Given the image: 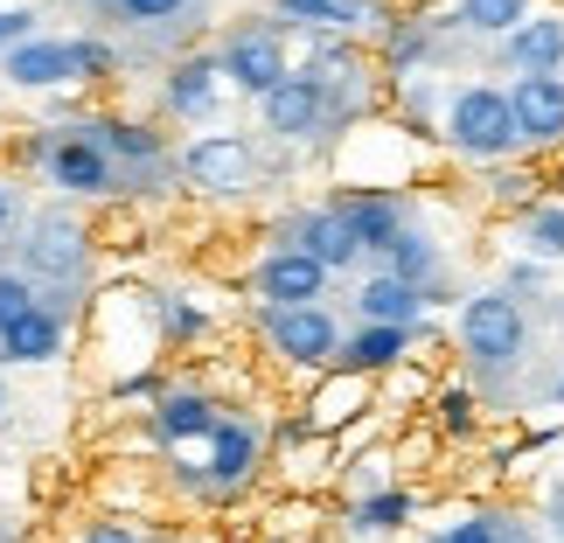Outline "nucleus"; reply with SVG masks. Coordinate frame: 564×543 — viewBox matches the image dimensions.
Masks as SVG:
<instances>
[{
  "mask_svg": "<svg viewBox=\"0 0 564 543\" xmlns=\"http://www.w3.org/2000/svg\"><path fill=\"white\" fill-rule=\"evenodd\" d=\"M29 279H50V286H77L91 272V224H77L70 209H42L29 224Z\"/></svg>",
  "mask_w": 564,
  "mask_h": 543,
  "instance_id": "obj_4",
  "label": "nucleus"
},
{
  "mask_svg": "<svg viewBox=\"0 0 564 543\" xmlns=\"http://www.w3.org/2000/svg\"><path fill=\"white\" fill-rule=\"evenodd\" d=\"M446 543H502V523L495 515H467V523H453Z\"/></svg>",
  "mask_w": 564,
  "mask_h": 543,
  "instance_id": "obj_35",
  "label": "nucleus"
},
{
  "mask_svg": "<svg viewBox=\"0 0 564 543\" xmlns=\"http://www.w3.org/2000/svg\"><path fill=\"white\" fill-rule=\"evenodd\" d=\"M258 328H265V341L300 369H328L341 356V328H335L328 307H258Z\"/></svg>",
  "mask_w": 564,
  "mask_h": 543,
  "instance_id": "obj_6",
  "label": "nucleus"
},
{
  "mask_svg": "<svg viewBox=\"0 0 564 543\" xmlns=\"http://www.w3.org/2000/svg\"><path fill=\"white\" fill-rule=\"evenodd\" d=\"M175 167H182V182H195L203 195H237L251 182L258 154H251L245 133H203V140H188V154Z\"/></svg>",
  "mask_w": 564,
  "mask_h": 543,
  "instance_id": "obj_8",
  "label": "nucleus"
},
{
  "mask_svg": "<svg viewBox=\"0 0 564 543\" xmlns=\"http://www.w3.org/2000/svg\"><path fill=\"white\" fill-rule=\"evenodd\" d=\"M446 146L460 161H509L516 146V112H509V91H495V84H467V91H453L446 105Z\"/></svg>",
  "mask_w": 564,
  "mask_h": 543,
  "instance_id": "obj_1",
  "label": "nucleus"
},
{
  "mask_svg": "<svg viewBox=\"0 0 564 543\" xmlns=\"http://www.w3.org/2000/svg\"><path fill=\"white\" fill-rule=\"evenodd\" d=\"M70 63H77V84H119V50L112 42H98V35H77L70 42Z\"/></svg>",
  "mask_w": 564,
  "mask_h": 543,
  "instance_id": "obj_27",
  "label": "nucleus"
},
{
  "mask_svg": "<svg viewBox=\"0 0 564 543\" xmlns=\"http://www.w3.org/2000/svg\"><path fill=\"white\" fill-rule=\"evenodd\" d=\"M154 432H161V439L167 446H188V439H209V432H216V398H209V390H161V398H154Z\"/></svg>",
  "mask_w": 564,
  "mask_h": 543,
  "instance_id": "obj_18",
  "label": "nucleus"
},
{
  "mask_svg": "<svg viewBox=\"0 0 564 543\" xmlns=\"http://www.w3.org/2000/svg\"><path fill=\"white\" fill-rule=\"evenodd\" d=\"M258 112H265L272 140H314L321 126H328V84H321L314 70H293L279 91L258 98Z\"/></svg>",
  "mask_w": 564,
  "mask_h": 543,
  "instance_id": "obj_9",
  "label": "nucleus"
},
{
  "mask_svg": "<svg viewBox=\"0 0 564 543\" xmlns=\"http://www.w3.org/2000/svg\"><path fill=\"white\" fill-rule=\"evenodd\" d=\"M8 230H14V188L0 182V237H8Z\"/></svg>",
  "mask_w": 564,
  "mask_h": 543,
  "instance_id": "obj_37",
  "label": "nucleus"
},
{
  "mask_svg": "<svg viewBox=\"0 0 564 543\" xmlns=\"http://www.w3.org/2000/svg\"><path fill=\"white\" fill-rule=\"evenodd\" d=\"M495 203L502 209H536V175H495Z\"/></svg>",
  "mask_w": 564,
  "mask_h": 543,
  "instance_id": "obj_33",
  "label": "nucleus"
},
{
  "mask_svg": "<svg viewBox=\"0 0 564 543\" xmlns=\"http://www.w3.org/2000/svg\"><path fill=\"white\" fill-rule=\"evenodd\" d=\"M119 21H140V29H161V21H175L188 0H112Z\"/></svg>",
  "mask_w": 564,
  "mask_h": 543,
  "instance_id": "obj_31",
  "label": "nucleus"
},
{
  "mask_svg": "<svg viewBox=\"0 0 564 543\" xmlns=\"http://www.w3.org/2000/svg\"><path fill=\"white\" fill-rule=\"evenodd\" d=\"M502 543H523V536H502Z\"/></svg>",
  "mask_w": 564,
  "mask_h": 543,
  "instance_id": "obj_40",
  "label": "nucleus"
},
{
  "mask_svg": "<svg viewBox=\"0 0 564 543\" xmlns=\"http://www.w3.org/2000/svg\"><path fill=\"white\" fill-rule=\"evenodd\" d=\"M251 474H258V432L237 425V419H216V432H209V488L230 495V488H245Z\"/></svg>",
  "mask_w": 564,
  "mask_h": 543,
  "instance_id": "obj_17",
  "label": "nucleus"
},
{
  "mask_svg": "<svg viewBox=\"0 0 564 543\" xmlns=\"http://www.w3.org/2000/svg\"><path fill=\"white\" fill-rule=\"evenodd\" d=\"M523 21H530V0H453V29L488 35V42H509Z\"/></svg>",
  "mask_w": 564,
  "mask_h": 543,
  "instance_id": "obj_23",
  "label": "nucleus"
},
{
  "mask_svg": "<svg viewBox=\"0 0 564 543\" xmlns=\"http://www.w3.org/2000/svg\"><path fill=\"white\" fill-rule=\"evenodd\" d=\"M335 209H341V224L356 230V245H362V251H377V258H390V245H398V237L411 230V224H404V209L390 203V195H341Z\"/></svg>",
  "mask_w": 564,
  "mask_h": 543,
  "instance_id": "obj_20",
  "label": "nucleus"
},
{
  "mask_svg": "<svg viewBox=\"0 0 564 543\" xmlns=\"http://www.w3.org/2000/svg\"><path fill=\"white\" fill-rule=\"evenodd\" d=\"M440 425L453 432V439L474 432V398H467V390H446V398H440Z\"/></svg>",
  "mask_w": 564,
  "mask_h": 543,
  "instance_id": "obj_34",
  "label": "nucleus"
},
{
  "mask_svg": "<svg viewBox=\"0 0 564 543\" xmlns=\"http://www.w3.org/2000/svg\"><path fill=\"white\" fill-rule=\"evenodd\" d=\"M557 188H564V167H557Z\"/></svg>",
  "mask_w": 564,
  "mask_h": 543,
  "instance_id": "obj_39",
  "label": "nucleus"
},
{
  "mask_svg": "<svg viewBox=\"0 0 564 543\" xmlns=\"http://www.w3.org/2000/svg\"><path fill=\"white\" fill-rule=\"evenodd\" d=\"M216 91H224V63H216L209 50H195V56H182L175 70H167V112L175 119H209L216 112Z\"/></svg>",
  "mask_w": 564,
  "mask_h": 543,
  "instance_id": "obj_15",
  "label": "nucleus"
},
{
  "mask_svg": "<svg viewBox=\"0 0 564 543\" xmlns=\"http://www.w3.org/2000/svg\"><path fill=\"white\" fill-rule=\"evenodd\" d=\"M84 543H140V536L126 530V523H91V530H84Z\"/></svg>",
  "mask_w": 564,
  "mask_h": 543,
  "instance_id": "obj_36",
  "label": "nucleus"
},
{
  "mask_svg": "<svg viewBox=\"0 0 564 543\" xmlns=\"http://www.w3.org/2000/svg\"><path fill=\"white\" fill-rule=\"evenodd\" d=\"M0 411H8V377H0Z\"/></svg>",
  "mask_w": 564,
  "mask_h": 543,
  "instance_id": "obj_38",
  "label": "nucleus"
},
{
  "mask_svg": "<svg viewBox=\"0 0 564 543\" xmlns=\"http://www.w3.org/2000/svg\"><path fill=\"white\" fill-rule=\"evenodd\" d=\"M523 251H536V258H564V203H536V209H523Z\"/></svg>",
  "mask_w": 564,
  "mask_h": 543,
  "instance_id": "obj_25",
  "label": "nucleus"
},
{
  "mask_svg": "<svg viewBox=\"0 0 564 543\" xmlns=\"http://www.w3.org/2000/svg\"><path fill=\"white\" fill-rule=\"evenodd\" d=\"M523 341H530V321H523V307H516L509 293H474L460 307V349L474 362L509 369L516 356H523Z\"/></svg>",
  "mask_w": 564,
  "mask_h": 543,
  "instance_id": "obj_5",
  "label": "nucleus"
},
{
  "mask_svg": "<svg viewBox=\"0 0 564 543\" xmlns=\"http://www.w3.org/2000/svg\"><path fill=\"white\" fill-rule=\"evenodd\" d=\"M404 349H411V328H362V335L341 341L335 369H349V377H370V369H390Z\"/></svg>",
  "mask_w": 564,
  "mask_h": 543,
  "instance_id": "obj_22",
  "label": "nucleus"
},
{
  "mask_svg": "<svg viewBox=\"0 0 564 543\" xmlns=\"http://www.w3.org/2000/svg\"><path fill=\"white\" fill-rule=\"evenodd\" d=\"M383 272L390 279H404V286H432V279H440V245H432V237H419V230H404L398 245H390V258H383Z\"/></svg>",
  "mask_w": 564,
  "mask_h": 543,
  "instance_id": "obj_24",
  "label": "nucleus"
},
{
  "mask_svg": "<svg viewBox=\"0 0 564 543\" xmlns=\"http://www.w3.org/2000/svg\"><path fill=\"white\" fill-rule=\"evenodd\" d=\"M29 161H42V175H50L63 195H77V203L119 195V161H105L98 146L77 133V126H63V133H50V126H35V140H29Z\"/></svg>",
  "mask_w": 564,
  "mask_h": 543,
  "instance_id": "obj_2",
  "label": "nucleus"
},
{
  "mask_svg": "<svg viewBox=\"0 0 564 543\" xmlns=\"http://www.w3.org/2000/svg\"><path fill=\"white\" fill-rule=\"evenodd\" d=\"M286 251H307V258H321L328 272H349L356 258H362L356 230L341 224V209H300L293 224H286Z\"/></svg>",
  "mask_w": 564,
  "mask_h": 543,
  "instance_id": "obj_12",
  "label": "nucleus"
},
{
  "mask_svg": "<svg viewBox=\"0 0 564 543\" xmlns=\"http://www.w3.org/2000/svg\"><path fill=\"white\" fill-rule=\"evenodd\" d=\"M0 133H14V126H0Z\"/></svg>",
  "mask_w": 564,
  "mask_h": 543,
  "instance_id": "obj_41",
  "label": "nucleus"
},
{
  "mask_svg": "<svg viewBox=\"0 0 564 543\" xmlns=\"http://www.w3.org/2000/svg\"><path fill=\"white\" fill-rule=\"evenodd\" d=\"M328 265L321 258H307V251H265L258 258V272H251V293H258V307H321L328 300Z\"/></svg>",
  "mask_w": 564,
  "mask_h": 543,
  "instance_id": "obj_7",
  "label": "nucleus"
},
{
  "mask_svg": "<svg viewBox=\"0 0 564 543\" xmlns=\"http://www.w3.org/2000/svg\"><path fill=\"white\" fill-rule=\"evenodd\" d=\"M356 314L370 321V328H419L425 293L404 286V279H390V272H377V279H362V286H356Z\"/></svg>",
  "mask_w": 564,
  "mask_h": 543,
  "instance_id": "obj_19",
  "label": "nucleus"
},
{
  "mask_svg": "<svg viewBox=\"0 0 564 543\" xmlns=\"http://www.w3.org/2000/svg\"><path fill=\"white\" fill-rule=\"evenodd\" d=\"M509 112L523 146H564V77H516Z\"/></svg>",
  "mask_w": 564,
  "mask_h": 543,
  "instance_id": "obj_11",
  "label": "nucleus"
},
{
  "mask_svg": "<svg viewBox=\"0 0 564 543\" xmlns=\"http://www.w3.org/2000/svg\"><path fill=\"white\" fill-rule=\"evenodd\" d=\"M502 63L516 77H557L564 70V14H530L523 29L502 42Z\"/></svg>",
  "mask_w": 564,
  "mask_h": 543,
  "instance_id": "obj_14",
  "label": "nucleus"
},
{
  "mask_svg": "<svg viewBox=\"0 0 564 543\" xmlns=\"http://www.w3.org/2000/svg\"><path fill=\"white\" fill-rule=\"evenodd\" d=\"M29 307H42L35 279H29V272H0V328H8V321H21Z\"/></svg>",
  "mask_w": 564,
  "mask_h": 543,
  "instance_id": "obj_28",
  "label": "nucleus"
},
{
  "mask_svg": "<svg viewBox=\"0 0 564 543\" xmlns=\"http://www.w3.org/2000/svg\"><path fill=\"white\" fill-rule=\"evenodd\" d=\"M425 50H432V29H425V21H398V29H390V70H411Z\"/></svg>",
  "mask_w": 564,
  "mask_h": 543,
  "instance_id": "obj_29",
  "label": "nucleus"
},
{
  "mask_svg": "<svg viewBox=\"0 0 564 543\" xmlns=\"http://www.w3.org/2000/svg\"><path fill=\"white\" fill-rule=\"evenodd\" d=\"M272 21L314 29V35H356L377 21V0H272Z\"/></svg>",
  "mask_w": 564,
  "mask_h": 543,
  "instance_id": "obj_16",
  "label": "nucleus"
},
{
  "mask_svg": "<svg viewBox=\"0 0 564 543\" xmlns=\"http://www.w3.org/2000/svg\"><path fill=\"white\" fill-rule=\"evenodd\" d=\"M216 63H224V84L245 91V98H265V91H279V84L293 77L286 29H279V21H237L224 35V50H216Z\"/></svg>",
  "mask_w": 564,
  "mask_h": 543,
  "instance_id": "obj_3",
  "label": "nucleus"
},
{
  "mask_svg": "<svg viewBox=\"0 0 564 543\" xmlns=\"http://www.w3.org/2000/svg\"><path fill=\"white\" fill-rule=\"evenodd\" d=\"M0 70H8L14 91H63V84H77L70 42H56V35H35V42H21V50H8Z\"/></svg>",
  "mask_w": 564,
  "mask_h": 543,
  "instance_id": "obj_13",
  "label": "nucleus"
},
{
  "mask_svg": "<svg viewBox=\"0 0 564 543\" xmlns=\"http://www.w3.org/2000/svg\"><path fill=\"white\" fill-rule=\"evenodd\" d=\"M161 328L167 341H195V335H209V314L188 307V300H161Z\"/></svg>",
  "mask_w": 564,
  "mask_h": 543,
  "instance_id": "obj_30",
  "label": "nucleus"
},
{
  "mask_svg": "<svg viewBox=\"0 0 564 543\" xmlns=\"http://www.w3.org/2000/svg\"><path fill=\"white\" fill-rule=\"evenodd\" d=\"M63 356V314L56 307H29L21 321L0 328V362H56Z\"/></svg>",
  "mask_w": 564,
  "mask_h": 543,
  "instance_id": "obj_21",
  "label": "nucleus"
},
{
  "mask_svg": "<svg viewBox=\"0 0 564 543\" xmlns=\"http://www.w3.org/2000/svg\"><path fill=\"white\" fill-rule=\"evenodd\" d=\"M77 133L91 140L105 161H119V175L126 167H161L167 161V140L147 119H126V112H91V119H77Z\"/></svg>",
  "mask_w": 564,
  "mask_h": 543,
  "instance_id": "obj_10",
  "label": "nucleus"
},
{
  "mask_svg": "<svg viewBox=\"0 0 564 543\" xmlns=\"http://www.w3.org/2000/svg\"><path fill=\"white\" fill-rule=\"evenodd\" d=\"M35 8H29V0H21V8H0V56H8V50H21V42H35Z\"/></svg>",
  "mask_w": 564,
  "mask_h": 543,
  "instance_id": "obj_32",
  "label": "nucleus"
},
{
  "mask_svg": "<svg viewBox=\"0 0 564 543\" xmlns=\"http://www.w3.org/2000/svg\"><path fill=\"white\" fill-rule=\"evenodd\" d=\"M349 523H356V530H398V523H411V495H404V488L362 495V502L349 509Z\"/></svg>",
  "mask_w": 564,
  "mask_h": 543,
  "instance_id": "obj_26",
  "label": "nucleus"
}]
</instances>
